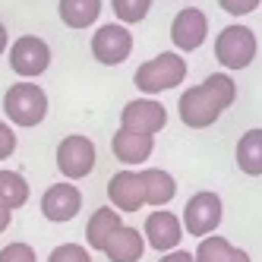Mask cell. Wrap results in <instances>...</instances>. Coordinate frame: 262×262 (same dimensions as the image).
<instances>
[{
    "mask_svg": "<svg viewBox=\"0 0 262 262\" xmlns=\"http://www.w3.org/2000/svg\"><path fill=\"white\" fill-rule=\"evenodd\" d=\"M186 79V60L177 51H161L152 60H145L136 67L133 73V85L142 95H161V92H171L177 85H183Z\"/></svg>",
    "mask_w": 262,
    "mask_h": 262,
    "instance_id": "obj_1",
    "label": "cell"
},
{
    "mask_svg": "<svg viewBox=\"0 0 262 262\" xmlns=\"http://www.w3.org/2000/svg\"><path fill=\"white\" fill-rule=\"evenodd\" d=\"M4 114L13 126H38L48 117V92L32 82V79H19L7 89L4 95Z\"/></svg>",
    "mask_w": 262,
    "mask_h": 262,
    "instance_id": "obj_2",
    "label": "cell"
},
{
    "mask_svg": "<svg viewBox=\"0 0 262 262\" xmlns=\"http://www.w3.org/2000/svg\"><path fill=\"white\" fill-rule=\"evenodd\" d=\"M215 60L221 63V70H228V73H237V70H247L253 60H256V54H259V38H256V32L250 26H243V23H231V26H224L218 35H215Z\"/></svg>",
    "mask_w": 262,
    "mask_h": 262,
    "instance_id": "obj_3",
    "label": "cell"
},
{
    "mask_svg": "<svg viewBox=\"0 0 262 262\" xmlns=\"http://www.w3.org/2000/svg\"><path fill=\"white\" fill-rule=\"evenodd\" d=\"M221 218H224V205H221V196L212 193V190H202L193 199H186L183 215H180L183 231L193 234V237H199V240L209 237V234H215L218 224H221Z\"/></svg>",
    "mask_w": 262,
    "mask_h": 262,
    "instance_id": "obj_4",
    "label": "cell"
},
{
    "mask_svg": "<svg viewBox=\"0 0 262 262\" xmlns=\"http://www.w3.org/2000/svg\"><path fill=\"white\" fill-rule=\"evenodd\" d=\"M92 57L101 67H120L133 54V32L123 23H104L92 35Z\"/></svg>",
    "mask_w": 262,
    "mask_h": 262,
    "instance_id": "obj_5",
    "label": "cell"
},
{
    "mask_svg": "<svg viewBox=\"0 0 262 262\" xmlns=\"http://www.w3.org/2000/svg\"><path fill=\"white\" fill-rule=\"evenodd\" d=\"M98 161V152H95V142L89 136H63L60 145H57V171L67 177V180H85L92 174V167Z\"/></svg>",
    "mask_w": 262,
    "mask_h": 262,
    "instance_id": "obj_6",
    "label": "cell"
},
{
    "mask_svg": "<svg viewBox=\"0 0 262 262\" xmlns=\"http://www.w3.org/2000/svg\"><path fill=\"white\" fill-rule=\"evenodd\" d=\"M51 67V48L38 35H19L10 45V70L23 79H38Z\"/></svg>",
    "mask_w": 262,
    "mask_h": 262,
    "instance_id": "obj_7",
    "label": "cell"
},
{
    "mask_svg": "<svg viewBox=\"0 0 262 262\" xmlns=\"http://www.w3.org/2000/svg\"><path fill=\"white\" fill-rule=\"evenodd\" d=\"M221 104L205 92L202 85H186V92L177 98V114L180 120L190 126V129H205V126H215L221 117Z\"/></svg>",
    "mask_w": 262,
    "mask_h": 262,
    "instance_id": "obj_8",
    "label": "cell"
},
{
    "mask_svg": "<svg viewBox=\"0 0 262 262\" xmlns=\"http://www.w3.org/2000/svg\"><path fill=\"white\" fill-rule=\"evenodd\" d=\"M209 38V16L199 7H183L171 23V45L177 54H193Z\"/></svg>",
    "mask_w": 262,
    "mask_h": 262,
    "instance_id": "obj_9",
    "label": "cell"
},
{
    "mask_svg": "<svg viewBox=\"0 0 262 262\" xmlns=\"http://www.w3.org/2000/svg\"><path fill=\"white\" fill-rule=\"evenodd\" d=\"M82 212V190L73 180H60L45 190L41 196V215L54 224H67Z\"/></svg>",
    "mask_w": 262,
    "mask_h": 262,
    "instance_id": "obj_10",
    "label": "cell"
},
{
    "mask_svg": "<svg viewBox=\"0 0 262 262\" xmlns=\"http://www.w3.org/2000/svg\"><path fill=\"white\" fill-rule=\"evenodd\" d=\"M120 126L133 129V133L155 136L167 126V111H164V104L158 98H133L120 111Z\"/></svg>",
    "mask_w": 262,
    "mask_h": 262,
    "instance_id": "obj_11",
    "label": "cell"
},
{
    "mask_svg": "<svg viewBox=\"0 0 262 262\" xmlns=\"http://www.w3.org/2000/svg\"><path fill=\"white\" fill-rule=\"evenodd\" d=\"M142 237H145V247H152V250H158L164 256V253H171V250L180 247V240H183V221L174 212H167V209H155L152 215L145 218Z\"/></svg>",
    "mask_w": 262,
    "mask_h": 262,
    "instance_id": "obj_12",
    "label": "cell"
},
{
    "mask_svg": "<svg viewBox=\"0 0 262 262\" xmlns=\"http://www.w3.org/2000/svg\"><path fill=\"white\" fill-rule=\"evenodd\" d=\"M107 199H111V209H117V212H139L145 205L142 174L129 171V167L126 171H117L107 180Z\"/></svg>",
    "mask_w": 262,
    "mask_h": 262,
    "instance_id": "obj_13",
    "label": "cell"
},
{
    "mask_svg": "<svg viewBox=\"0 0 262 262\" xmlns=\"http://www.w3.org/2000/svg\"><path fill=\"white\" fill-rule=\"evenodd\" d=\"M111 148H114V158L120 164L136 167L142 161H148V155L155 152V136H145V133H133V129H117L114 139H111Z\"/></svg>",
    "mask_w": 262,
    "mask_h": 262,
    "instance_id": "obj_14",
    "label": "cell"
},
{
    "mask_svg": "<svg viewBox=\"0 0 262 262\" xmlns=\"http://www.w3.org/2000/svg\"><path fill=\"white\" fill-rule=\"evenodd\" d=\"M104 256L107 262H139L145 256V237L142 231L120 224V228L111 234V240L104 243Z\"/></svg>",
    "mask_w": 262,
    "mask_h": 262,
    "instance_id": "obj_15",
    "label": "cell"
},
{
    "mask_svg": "<svg viewBox=\"0 0 262 262\" xmlns=\"http://www.w3.org/2000/svg\"><path fill=\"white\" fill-rule=\"evenodd\" d=\"M196 262H253L247 250L234 247L228 237H218V234H209L199 240V247L193 253Z\"/></svg>",
    "mask_w": 262,
    "mask_h": 262,
    "instance_id": "obj_16",
    "label": "cell"
},
{
    "mask_svg": "<svg viewBox=\"0 0 262 262\" xmlns=\"http://www.w3.org/2000/svg\"><path fill=\"white\" fill-rule=\"evenodd\" d=\"M234 161L247 177H262V126L247 129L234 148Z\"/></svg>",
    "mask_w": 262,
    "mask_h": 262,
    "instance_id": "obj_17",
    "label": "cell"
},
{
    "mask_svg": "<svg viewBox=\"0 0 262 262\" xmlns=\"http://www.w3.org/2000/svg\"><path fill=\"white\" fill-rule=\"evenodd\" d=\"M123 224L120 212L111 209V205H101V209L92 212V218L85 221V240H89V250H101L104 253V243L111 240L117 228Z\"/></svg>",
    "mask_w": 262,
    "mask_h": 262,
    "instance_id": "obj_18",
    "label": "cell"
},
{
    "mask_svg": "<svg viewBox=\"0 0 262 262\" xmlns=\"http://www.w3.org/2000/svg\"><path fill=\"white\" fill-rule=\"evenodd\" d=\"M142 174V190H145V205H155V209H167V202L177 196V180L161 171V167H148Z\"/></svg>",
    "mask_w": 262,
    "mask_h": 262,
    "instance_id": "obj_19",
    "label": "cell"
},
{
    "mask_svg": "<svg viewBox=\"0 0 262 262\" xmlns=\"http://www.w3.org/2000/svg\"><path fill=\"white\" fill-rule=\"evenodd\" d=\"M101 0H60L57 13L67 29H89L101 19Z\"/></svg>",
    "mask_w": 262,
    "mask_h": 262,
    "instance_id": "obj_20",
    "label": "cell"
},
{
    "mask_svg": "<svg viewBox=\"0 0 262 262\" xmlns=\"http://www.w3.org/2000/svg\"><path fill=\"white\" fill-rule=\"evenodd\" d=\"M29 196H32V190H29V180L23 174L0 171V202H4L10 212L23 209V205L29 202Z\"/></svg>",
    "mask_w": 262,
    "mask_h": 262,
    "instance_id": "obj_21",
    "label": "cell"
},
{
    "mask_svg": "<svg viewBox=\"0 0 262 262\" xmlns=\"http://www.w3.org/2000/svg\"><path fill=\"white\" fill-rule=\"evenodd\" d=\"M202 89L209 92V95H212L224 111L237 101V82H234L231 73H209V76L202 79Z\"/></svg>",
    "mask_w": 262,
    "mask_h": 262,
    "instance_id": "obj_22",
    "label": "cell"
},
{
    "mask_svg": "<svg viewBox=\"0 0 262 262\" xmlns=\"http://www.w3.org/2000/svg\"><path fill=\"white\" fill-rule=\"evenodd\" d=\"M111 7H114L117 23L136 26V23H142L145 16H148V10H152V0H111Z\"/></svg>",
    "mask_w": 262,
    "mask_h": 262,
    "instance_id": "obj_23",
    "label": "cell"
},
{
    "mask_svg": "<svg viewBox=\"0 0 262 262\" xmlns=\"http://www.w3.org/2000/svg\"><path fill=\"white\" fill-rule=\"evenodd\" d=\"M48 262H92V253L82 243H60V247L51 250Z\"/></svg>",
    "mask_w": 262,
    "mask_h": 262,
    "instance_id": "obj_24",
    "label": "cell"
},
{
    "mask_svg": "<svg viewBox=\"0 0 262 262\" xmlns=\"http://www.w3.org/2000/svg\"><path fill=\"white\" fill-rule=\"evenodd\" d=\"M0 262H38V256H35V250L29 243L16 240V243H7V247L0 250Z\"/></svg>",
    "mask_w": 262,
    "mask_h": 262,
    "instance_id": "obj_25",
    "label": "cell"
},
{
    "mask_svg": "<svg viewBox=\"0 0 262 262\" xmlns=\"http://www.w3.org/2000/svg\"><path fill=\"white\" fill-rule=\"evenodd\" d=\"M262 0H218V7L228 13V16H250L259 10Z\"/></svg>",
    "mask_w": 262,
    "mask_h": 262,
    "instance_id": "obj_26",
    "label": "cell"
},
{
    "mask_svg": "<svg viewBox=\"0 0 262 262\" xmlns=\"http://www.w3.org/2000/svg\"><path fill=\"white\" fill-rule=\"evenodd\" d=\"M13 152H16V129L13 123L0 120V161H7Z\"/></svg>",
    "mask_w": 262,
    "mask_h": 262,
    "instance_id": "obj_27",
    "label": "cell"
},
{
    "mask_svg": "<svg viewBox=\"0 0 262 262\" xmlns=\"http://www.w3.org/2000/svg\"><path fill=\"white\" fill-rule=\"evenodd\" d=\"M158 262H196L190 250H171V253H164Z\"/></svg>",
    "mask_w": 262,
    "mask_h": 262,
    "instance_id": "obj_28",
    "label": "cell"
},
{
    "mask_svg": "<svg viewBox=\"0 0 262 262\" xmlns=\"http://www.w3.org/2000/svg\"><path fill=\"white\" fill-rule=\"evenodd\" d=\"M10 221H13V212L7 209V205H4V202H0V234H4V231L10 228Z\"/></svg>",
    "mask_w": 262,
    "mask_h": 262,
    "instance_id": "obj_29",
    "label": "cell"
},
{
    "mask_svg": "<svg viewBox=\"0 0 262 262\" xmlns=\"http://www.w3.org/2000/svg\"><path fill=\"white\" fill-rule=\"evenodd\" d=\"M10 51V35H7V26L0 23V54H7Z\"/></svg>",
    "mask_w": 262,
    "mask_h": 262,
    "instance_id": "obj_30",
    "label": "cell"
}]
</instances>
